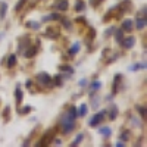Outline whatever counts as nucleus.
<instances>
[{
  "label": "nucleus",
  "instance_id": "nucleus-1",
  "mask_svg": "<svg viewBox=\"0 0 147 147\" xmlns=\"http://www.w3.org/2000/svg\"><path fill=\"white\" fill-rule=\"evenodd\" d=\"M75 119H77V107H71L68 112L65 113L62 119V125H63V132H71L75 127Z\"/></svg>",
  "mask_w": 147,
  "mask_h": 147
},
{
  "label": "nucleus",
  "instance_id": "nucleus-2",
  "mask_svg": "<svg viewBox=\"0 0 147 147\" xmlns=\"http://www.w3.org/2000/svg\"><path fill=\"white\" fill-rule=\"evenodd\" d=\"M37 80H38L41 84H44V85H50L52 84V78L49 77L47 74H44V72L38 74V75H37Z\"/></svg>",
  "mask_w": 147,
  "mask_h": 147
},
{
  "label": "nucleus",
  "instance_id": "nucleus-3",
  "mask_svg": "<svg viewBox=\"0 0 147 147\" xmlns=\"http://www.w3.org/2000/svg\"><path fill=\"white\" fill-rule=\"evenodd\" d=\"M103 116H105V112H100V113H97L91 121H90V127H96L97 124H99V122L103 119Z\"/></svg>",
  "mask_w": 147,
  "mask_h": 147
},
{
  "label": "nucleus",
  "instance_id": "nucleus-4",
  "mask_svg": "<svg viewBox=\"0 0 147 147\" xmlns=\"http://www.w3.org/2000/svg\"><path fill=\"white\" fill-rule=\"evenodd\" d=\"M134 43H136V38H134V37H128L127 40L122 41V46H124L125 49H131L134 46Z\"/></svg>",
  "mask_w": 147,
  "mask_h": 147
},
{
  "label": "nucleus",
  "instance_id": "nucleus-5",
  "mask_svg": "<svg viewBox=\"0 0 147 147\" xmlns=\"http://www.w3.org/2000/svg\"><path fill=\"white\" fill-rule=\"evenodd\" d=\"M122 28H124L125 31H131L132 30V21L131 19H125L124 24H122Z\"/></svg>",
  "mask_w": 147,
  "mask_h": 147
},
{
  "label": "nucleus",
  "instance_id": "nucleus-6",
  "mask_svg": "<svg viewBox=\"0 0 147 147\" xmlns=\"http://www.w3.org/2000/svg\"><path fill=\"white\" fill-rule=\"evenodd\" d=\"M15 62H16V56H15V55H12V56L9 57V62H7V66H9V68H12V66L15 65Z\"/></svg>",
  "mask_w": 147,
  "mask_h": 147
},
{
  "label": "nucleus",
  "instance_id": "nucleus-7",
  "mask_svg": "<svg viewBox=\"0 0 147 147\" xmlns=\"http://www.w3.org/2000/svg\"><path fill=\"white\" fill-rule=\"evenodd\" d=\"M146 24H147L146 19H138V21H137V28H138V30L144 28V27H146Z\"/></svg>",
  "mask_w": 147,
  "mask_h": 147
},
{
  "label": "nucleus",
  "instance_id": "nucleus-8",
  "mask_svg": "<svg viewBox=\"0 0 147 147\" xmlns=\"http://www.w3.org/2000/svg\"><path fill=\"white\" fill-rule=\"evenodd\" d=\"M100 134H102V136H105V137H109V136H110V129H109L107 127H105V128L100 129Z\"/></svg>",
  "mask_w": 147,
  "mask_h": 147
},
{
  "label": "nucleus",
  "instance_id": "nucleus-9",
  "mask_svg": "<svg viewBox=\"0 0 147 147\" xmlns=\"http://www.w3.org/2000/svg\"><path fill=\"white\" fill-rule=\"evenodd\" d=\"M78 50H80V44H78V43H77V44H72V47H71V53H72V55H75Z\"/></svg>",
  "mask_w": 147,
  "mask_h": 147
},
{
  "label": "nucleus",
  "instance_id": "nucleus-10",
  "mask_svg": "<svg viewBox=\"0 0 147 147\" xmlns=\"http://www.w3.org/2000/svg\"><path fill=\"white\" fill-rule=\"evenodd\" d=\"M100 85H102L100 81H94L93 85H91V88H93V90H97V88H100Z\"/></svg>",
  "mask_w": 147,
  "mask_h": 147
},
{
  "label": "nucleus",
  "instance_id": "nucleus-11",
  "mask_svg": "<svg viewBox=\"0 0 147 147\" xmlns=\"http://www.w3.org/2000/svg\"><path fill=\"white\" fill-rule=\"evenodd\" d=\"M116 115H118V110H116V107L113 106V110H110V119H115Z\"/></svg>",
  "mask_w": 147,
  "mask_h": 147
},
{
  "label": "nucleus",
  "instance_id": "nucleus-12",
  "mask_svg": "<svg viewBox=\"0 0 147 147\" xmlns=\"http://www.w3.org/2000/svg\"><path fill=\"white\" fill-rule=\"evenodd\" d=\"M57 7H59V9H62V10H63V9H66V7H68V3H66V0H63V2H60Z\"/></svg>",
  "mask_w": 147,
  "mask_h": 147
},
{
  "label": "nucleus",
  "instance_id": "nucleus-13",
  "mask_svg": "<svg viewBox=\"0 0 147 147\" xmlns=\"http://www.w3.org/2000/svg\"><path fill=\"white\" fill-rule=\"evenodd\" d=\"M82 140V134H80V136L75 138V140H74V143H72V146H77V144H80V141Z\"/></svg>",
  "mask_w": 147,
  "mask_h": 147
},
{
  "label": "nucleus",
  "instance_id": "nucleus-14",
  "mask_svg": "<svg viewBox=\"0 0 147 147\" xmlns=\"http://www.w3.org/2000/svg\"><path fill=\"white\" fill-rule=\"evenodd\" d=\"M16 100H18V103L22 100V93H21V90H19V88H16Z\"/></svg>",
  "mask_w": 147,
  "mask_h": 147
},
{
  "label": "nucleus",
  "instance_id": "nucleus-15",
  "mask_svg": "<svg viewBox=\"0 0 147 147\" xmlns=\"http://www.w3.org/2000/svg\"><path fill=\"white\" fill-rule=\"evenodd\" d=\"M85 113H87V106L82 105V106H81V110H80V115H82V116H84Z\"/></svg>",
  "mask_w": 147,
  "mask_h": 147
},
{
  "label": "nucleus",
  "instance_id": "nucleus-16",
  "mask_svg": "<svg viewBox=\"0 0 147 147\" xmlns=\"http://www.w3.org/2000/svg\"><path fill=\"white\" fill-rule=\"evenodd\" d=\"M24 3H25V0H21V2H19V5H16V10H19V9L24 6Z\"/></svg>",
  "mask_w": 147,
  "mask_h": 147
},
{
  "label": "nucleus",
  "instance_id": "nucleus-17",
  "mask_svg": "<svg viewBox=\"0 0 147 147\" xmlns=\"http://www.w3.org/2000/svg\"><path fill=\"white\" fill-rule=\"evenodd\" d=\"M0 16H2V18L5 16V5H2V13H0Z\"/></svg>",
  "mask_w": 147,
  "mask_h": 147
}]
</instances>
